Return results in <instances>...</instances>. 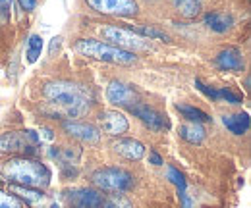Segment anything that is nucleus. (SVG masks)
Segmentation results:
<instances>
[{"mask_svg":"<svg viewBox=\"0 0 251 208\" xmlns=\"http://www.w3.org/2000/svg\"><path fill=\"white\" fill-rule=\"evenodd\" d=\"M43 96L52 104L58 106L56 118H79L89 112L87 91L70 81H50L43 87Z\"/></svg>","mask_w":251,"mask_h":208,"instance_id":"nucleus-1","label":"nucleus"},{"mask_svg":"<svg viewBox=\"0 0 251 208\" xmlns=\"http://www.w3.org/2000/svg\"><path fill=\"white\" fill-rule=\"evenodd\" d=\"M0 174L12 185H24V187H35V189L49 187L52 179L50 170L29 156H16L6 160L0 166Z\"/></svg>","mask_w":251,"mask_h":208,"instance_id":"nucleus-2","label":"nucleus"},{"mask_svg":"<svg viewBox=\"0 0 251 208\" xmlns=\"http://www.w3.org/2000/svg\"><path fill=\"white\" fill-rule=\"evenodd\" d=\"M75 50L87 58L99 60V62H110L120 66H131L137 62V56L133 52H127L122 48H116L112 45H106L97 39H79L75 41Z\"/></svg>","mask_w":251,"mask_h":208,"instance_id":"nucleus-3","label":"nucleus"},{"mask_svg":"<svg viewBox=\"0 0 251 208\" xmlns=\"http://www.w3.org/2000/svg\"><path fill=\"white\" fill-rule=\"evenodd\" d=\"M91 181L97 189L108 191V193H126L133 187V176L127 170L116 168V166L100 168V170L93 172Z\"/></svg>","mask_w":251,"mask_h":208,"instance_id":"nucleus-4","label":"nucleus"},{"mask_svg":"<svg viewBox=\"0 0 251 208\" xmlns=\"http://www.w3.org/2000/svg\"><path fill=\"white\" fill-rule=\"evenodd\" d=\"M41 137L33 129L24 131H6L0 135V152L2 154H35L37 147L41 145Z\"/></svg>","mask_w":251,"mask_h":208,"instance_id":"nucleus-5","label":"nucleus"},{"mask_svg":"<svg viewBox=\"0 0 251 208\" xmlns=\"http://www.w3.org/2000/svg\"><path fill=\"white\" fill-rule=\"evenodd\" d=\"M100 33L106 41L112 43V46L116 48H122V50H127V52H141V50H149V45L143 37L135 35L133 31H129L127 27H118V25H102L100 27Z\"/></svg>","mask_w":251,"mask_h":208,"instance_id":"nucleus-6","label":"nucleus"},{"mask_svg":"<svg viewBox=\"0 0 251 208\" xmlns=\"http://www.w3.org/2000/svg\"><path fill=\"white\" fill-rule=\"evenodd\" d=\"M87 6L106 16H118V18H133L139 12V6L135 0H85Z\"/></svg>","mask_w":251,"mask_h":208,"instance_id":"nucleus-7","label":"nucleus"},{"mask_svg":"<svg viewBox=\"0 0 251 208\" xmlns=\"http://www.w3.org/2000/svg\"><path fill=\"white\" fill-rule=\"evenodd\" d=\"M127 112H131L135 118H139L151 131H164L170 127V121L168 118L158 112L157 108L149 106V104H143V102H133L127 106Z\"/></svg>","mask_w":251,"mask_h":208,"instance_id":"nucleus-8","label":"nucleus"},{"mask_svg":"<svg viewBox=\"0 0 251 208\" xmlns=\"http://www.w3.org/2000/svg\"><path fill=\"white\" fill-rule=\"evenodd\" d=\"M64 199L72 208H104V195L97 189H72L64 193Z\"/></svg>","mask_w":251,"mask_h":208,"instance_id":"nucleus-9","label":"nucleus"},{"mask_svg":"<svg viewBox=\"0 0 251 208\" xmlns=\"http://www.w3.org/2000/svg\"><path fill=\"white\" fill-rule=\"evenodd\" d=\"M99 123L102 127V131L110 137H120L129 129V121L122 112L116 110H104L99 114Z\"/></svg>","mask_w":251,"mask_h":208,"instance_id":"nucleus-10","label":"nucleus"},{"mask_svg":"<svg viewBox=\"0 0 251 208\" xmlns=\"http://www.w3.org/2000/svg\"><path fill=\"white\" fill-rule=\"evenodd\" d=\"M106 100L114 106H129L133 102H137V91L131 85H126L122 81H110V85L106 87Z\"/></svg>","mask_w":251,"mask_h":208,"instance_id":"nucleus-11","label":"nucleus"},{"mask_svg":"<svg viewBox=\"0 0 251 208\" xmlns=\"http://www.w3.org/2000/svg\"><path fill=\"white\" fill-rule=\"evenodd\" d=\"M62 129L68 133V135H72V137H75V139H79V141H83V143H99L100 141V133H99V129L91 125V123H85V121H74V119H66L62 121Z\"/></svg>","mask_w":251,"mask_h":208,"instance_id":"nucleus-12","label":"nucleus"},{"mask_svg":"<svg viewBox=\"0 0 251 208\" xmlns=\"http://www.w3.org/2000/svg\"><path fill=\"white\" fill-rule=\"evenodd\" d=\"M217 66H219L222 71H234V73L244 71L246 62H244L242 50L236 48V46H228V48H224L219 56H217Z\"/></svg>","mask_w":251,"mask_h":208,"instance_id":"nucleus-13","label":"nucleus"},{"mask_svg":"<svg viewBox=\"0 0 251 208\" xmlns=\"http://www.w3.org/2000/svg\"><path fill=\"white\" fill-rule=\"evenodd\" d=\"M112 149L126 160H141L145 154V145L137 139H118L112 145Z\"/></svg>","mask_w":251,"mask_h":208,"instance_id":"nucleus-14","label":"nucleus"},{"mask_svg":"<svg viewBox=\"0 0 251 208\" xmlns=\"http://www.w3.org/2000/svg\"><path fill=\"white\" fill-rule=\"evenodd\" d=\"M222 123L226 125L228 131H232L234 135H244L250 131L251 119L248 112H240V114H232V116H224Z\"/></svg>","mask_w":251,"mask_h":208,"instance_id":"nucleus-15","label":"nucleus"},{"mask_svg":"<svg viewBox=\"0 0 251 208\" xmlns=\"http://www.w3.org/2000/svg\"><path fill=\"white\" fill-rule=\"evenodd\" d=\"M234 20L230 14H222V12H207L205 14V25L215 33H226L232 27Z\"/></svg>","mask_w":251,"mask_h":208,"instance_id":"nucleus-16","label":"nucleus"},{"mask_svg":"<svg viewBox=\"0 0 251 208\" xmlns=\"http://www.w3.org/2000/svg\"><path fill=\"white\" fill-rule=\"evenodd\" d=\"M49 156L60 160L64 166H74L81 158V149L79 147H62V149L60 147H52L49 150Z\"/></svg>","mask_w":251,"mask_h":208,"instance_id":"nucleus-17","label":"nucleus"},{"mask_svg":"<svg viewBox=\"0 0 251 208\" xmlns=\"http://www.w3.org/2000/svg\"><path fill=\"white\" fill-rule=\"evenodd\" d=\"M178 133H180V137L184 139V141H188L191 145H199V143H203L205 141V129L201 127V123H182L180 125V129H178Z\"/></svg>","mask_w":251,"mask_h":208,"instance_id":"nucleus-18","label":"nucleus"},{"mask_svg":"<svg viewBox=\"0 0 251 208\" xmlns=\"http://www.w3.org/2000/svg\"><path fill=\"white\" fill-rule=\"evenodd\" d=\"M10 191H12V195H20L27 205H31V207H39V205H43V201H45V195L39 191V189H35V187H24V185H10Z\"/></svg>","mask_w":251,"mask_h":208,"instance_id":"nucleus-19","label":"nucleus"},{"mask_svg":"<svg viewBox=\"0 0 251 208\" xmlns=\"http://www.w3.org/2000/svg\"><path fill=\"white\" fill-rule=\"evenodd\" d=\"M176 110L188 119V121H191V123H207V121H211V116H209L207 112H203L201 108H195V106H191V104L178 102V104H176Z\"/></svg>","mask_w":251,"mask_h":208,"instance_id":"nucleus-20","label":"nucleus"},{"mask_svg":"<svg viewBox=\"0 0 251 208\" xmlns=\"http://www.w3.org/2000/svg\"><path fill=\"white\" fill-rule=\"evenodd\" d=\"M182 18L193 20L201 14V0H172Z\"/></svg>","mask_w":251,"mask_h":208,"instance_id":"nucleus-21","label":"nucleus"},{"mask_svg":"<svg viewBox=\"0 0 251 208\" xmlns=\"http://www.w3.org/2000/svg\"><path fill=\"white\" fill-rule=\"evenodd\" d=\"M129 31H133L135 35H139V37H149V39H157V41H170V37L164 33V31H160V29H157L155 25H131V27H127Z\"/></svg>","mask_w":251,"mask_h":208,"instance_id":"nucleus-22","label":"nucleus"},{"mask_svg":"<svg viewBox=\"0 0 251 208\" xmlns=\"http://www.w3.org/2000/svg\"><path fill=\"white\" fill-rule=\"evenodd\" d=\"M43 52V39L41 35H31L27 39V46H25V56H27V62L29 64H35L39 56Z\"/></svg>","mask_w":251,"mask_h":208,"instance_id":"nucleus-23","label":"nucleus"},{"mask_svg":"<svg viewBox=\"0 0 251 208\" xmlns=\"http://www.w3.org/2000/svg\"><path fill=\"white\" fill-rule=\"evenodd\" d=\"M168 179H170V183H174V185H176V189H178V191H186V189H188L186 176H184L178 168H174V166H168Z\"/></svg>","mask_w":251,"mask_h":208,"instance_id":"nucleus-24","label":"nucleus"},{"mask_svg":"<svg viewBox=\"0 0 251 208\" xmlns=\"http://www.w3.org/2000/svg\"><path fill=\"white\" fill-rule=\"evenodd\" d=\"M104 208H133L131 203L122 197V195H110V197H104Z\"/></svg>","mask_w":251,"mask_h":208,"instance_id":"nucleus-25","label":"nucleus"},{"mask_svg":"<svg viewBox=\"0 0 251 208\" xmlns=\"http://www.w3.org/2000/svg\"><path fill=\"white\" fill-rule=\"evenodd\" d=\"M0 208H24V205L16 195L0 191Z\"/></svg>","mask_w":251,"mask_h":208,"instance_id":"nucleus-26","label":"nucleus"},{"mask_svg":"<svg viewBox=\"0 0 251 208\" xmlns=\"http://www.w3.org/2000/svg\"><path fill=\"white\" fill-rule=\"evenodd\" d=\"M217 98H219V100H226V102H230V104H242V96L228 89L217 91Z\"/></svg>","mask_w":251,"mask_h":208,"instance_id":"nucleus-27","label":"nucleus"},{"mask_svg":"<svg viewBox=\"0 0 251 208\" xmlns=\"http://www.w3.org/2000/svg\"><path fill=\"white\" fill-rule=\"evenodd\" d=\"M195 87L201 91L205 96H209L211 100H219V98H217V91L213 89V87H209V85H205L201 79H195Z\"/></svg>","mask_w":251,"mask_h":208,"instance_id":"nucleus-28","label":"nucleus"},{"mask_svg":"<svg viewBox=\"0 0 251 208\" xmlns=\"http://www.w3.org/2000/svg\"><path fill=\"white\" fill-rule=\"evenodd\" d=\"M10 8H12V0H0V18L6 20L10 16Z\"/></svg>","mask_w":251,"mask_h":208,"instance_id":"nucleus-29","label":"nucleus"},{"mask_svg":"<svg viewBox=\"0 0 251 208\" xmlns=\"http://www.w3.org/2000/svg\"><path fill=\"white\" fill-rule=\"evenodd\" d=\"M178 199H180V203H182V208H191V199L188 197V191H178Z\"/></svg>","mask_w":251,"mask_h":208,"instance_id":"nucleus-30","label":"nucleus"},{"mask_svg":"<svg viewBox=\"0 0 251 208\" xmlns=\"http://www.w3.org/2000/svg\"><path fill=\"white\" fill-rule=\"evenodd\" d=\"M18 2H20L22 10H25V12H33L37 8V0H18Z\"/></svg>","mask_w":251,"mask_h":208,"instance_id":"nucleus-31","label":"nucleus"},{"mask_svg":"<svg viewBox=\"0 0 251 208\" xmlns=\"http://www.w3.org/2000/svg\"><path fill=\"white\" fill-rule=\"evenodd\" d=\"M149 162L153 166H162V158H160V154H158L157 150H151L149 152Z\"/></svg>","mask_w":251,"mask_h":208,"instance_id":"nucleus-32","label":"nucleus"},{"mask_svg":"<svg viewBox=\"0 0 251 208\" xmlns=\"http://www.w3.org/2000/svg\"><path fill=\"white\" fill-rule=\"evenodd\" d=\"M41 131H43V139H47V141H52L54 139V133H52L50 127H41Z\"/></svg>","mask_w":251,"mask_h":208,"instance_id":"nucleus-33","label":"nucleus"},{"mask_svg":"<svg viewBox=\"0 0 251 208\" xmlns=\"http://www.w3.org/2000/svg\"><path fill=\"white\" fill-rule=\"evenodd\" d=\"M60 41H62L60 37H54V39H52V43H50V54H54V52L60 48Z\"/></svg>","mask_w":251,"mask_h":208,"instance_id":"nucleus-34","label":"nucleus"}]
</instances>
